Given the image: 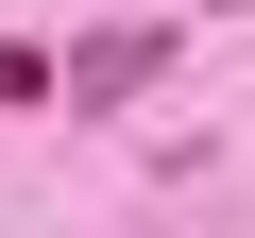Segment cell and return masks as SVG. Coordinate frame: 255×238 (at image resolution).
<instances>
[{
  "label": "cell",
  "mask_w": 255,
  "mask_h": 238,
  "mask_svg": "<svg viewBox=\"0 0 255 238\" xmlns=\"http://www.w3.org/2000/svg\"><path fill=\"white\" fill-rule=\"evenodd\" d=\"M153 68H170V34H153V17H119V34H85V51H68V102H136Z\"/></svg>",
  "instance_id": "obj_1"
}]
</instances>
